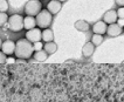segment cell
<instances>
[{
    "instance_id": "8992f818",
    "label": "cell",
    "mask_w": 124,
    "mask_h": 102,
    "mask_svg": "<svg viewBox=\"0 0 124 102\" xmlns=\"http://www.w3.org/2000/svg\"><path fill=\"white\" fill-rule=\"evenodd\" d=\"M1 51L7 55H13L14 54V51H15V42L11 39H7V40L2 41V45H1Z\"/></svg>"
},
{
    "instance_id": "ba28073f",
    "label": "cell",
    "mask_w": 124,
    "mask_h": 102,
    "mask_svg": "<svg viewBox=\"0 0 124 102\" xmlns=\"http://www.w3.org/2000/svg\"><path fill=\"white\" fill-rule=\"evenodd\" d=\"M62 8V2H60L59 0H50L47 5V9H48L50 13L53 14H57Z\"/></svg>"
},
{
    "instance_id": "d6986e66",
    "label": "cell",
    "mask_w": 124,
    "mask_h": 102,
    "mask_svg": "<svg viewBox=\"0 0 124 102\" xmlns=\"http://www.w3.org/2000/svg\"><path fill=\"white\" fill-rule=\"evenodd\" d=\"M8 1L7 0H0V12H7L8 11Z\"/></svg>"
},
{
    "instance_id": "7402d4cb",
    "label": "cell",
    "mask_w": 124,
    "mask_h": 102,
    "mask_svg": "<svg viewBox=\"0 0 124 102\" xmlns=\"http://www.w3.org/2000/svg\"><path fill=\"white\" fill-rule=\"evenodd\" d=\"M116 12H117V17H118V18L124 19V6L123 7H119Z\"/></svg>"
},
{
    "instance_id": "52a82bcc",
    "label": "cell",
    "mask_w": 124,
    "mask_h": 102,
    "mask_svg": "<svg viewBox=\"0 0 124 102\" xmlns=\"http://www.w3.org/2000/svg\"><path fill=\"white\" fill-rule=\"evenodd\" d=\"M107 34L110 36V38H116L119 34H122V27H119L116 22L108 25L107 27Z\"/></svg>"
},
{
    "instance_id": "ffe728a7",
    "label": "cell",
    "mask_w": 124,
    "mask_h": 102,
    "mask_svg": "<svg viewBox=\"0 0 124 102\" xmlns=\"http://www.w3.org/2000/svg\"><path fill=\"white\" fill-rule=\"evenodd\" d=\"M33 47H34V52L35 51H41V49H43V43L41 41H36L33 43Z\"/></svg>"
},
{
    "instance_id": "2e32d148",
    "label": "cell",
    "mask_w": 124,
    "mask_h": 102,
    "mask_svg": "<svg viewBox=\"0 0 124 102\" xmlns=\"http://www.w3.org/2000/svg\"><path fill=\"white\" fill-rule=\"evenodd\" d=\"M42 40L45 42H49V41L54 40V32L50 28H43L42 31Z\"/></svg>"
},
{
    "instance_id": "603a6c76",
    "label": "cell",
    "mask_w": 124,
    "mask_h": 102,
    "mask_svg": "<svg viewBox=\"0 0 124 102\" xmlns=\"http://www.w3.org/2000/svg\"><path fill=\"white\" fill-rule=\"evenodd\" d=\"M116 24H117L119 27L123 28V27H124V19H121V18H118L117 21H116Z\"/></svg>"
},
{
    "instance_id": "277c9868",
    "label": "cell",
    "mask_w": 124,
    "mask_h": 102,
    "mask_svg": "<svg viewBox=\"0 0 124 102\" xmlns=\"http://www.w3.org/2000/svg\"><path fill=\"white\" fill-rule=\"evenodd\" d=\"M42 9V4L40 0H29L25 5V14L26 15H32L35 17L40 13Z\"/></svg>"
},
{
    "instance_id": "7a4b0ae2",
    "label": "cell",
    "mask_w": 124,
    "mask_h": 102,
    "mask_svg": "<svg viewBox=\"0 0 124 102\" xmlns=\"http://www.w3.org/2000/svg\"><path fill=\"white\" fill-rule=\"evenodd\" d=\"M35 20H36V26L39 28H42V29L48 28L53 21V14L48 9H41L40 13L35 15Z\"/></svg>"
},
{
    "instance_id": "d4e9b609",
    "label": "cell",
    "mask_w": 124,
    "mask_h": 102,
    "mask_svg": "<svg viewBox=\"0 0 124 102\" xmlns=\"http://www.w3.org/2000/svg\"><path fill=\"white\" fill-rule=\"evenodd\" d=\"M14 61H15V60H14L13 58H11V55H9V56L6 59V62H9V63H13Z\"/></svg>"
},
{
    "instance_id": "7c38bea8",
    "label": "cell",
    "mask_w": 124,
    "mask_h": 102,
    "mask_svg": "<svg viewBox=\"0 0 124 102\" xmlns=\"http://www.w3.org/2000/svg\"><path fill=\"white\" fill-rule=\"evenodd\" d=\"M36 27V20H35V17L32 15H26L23 18V28L26 29H32V28Z\"/></svg>"
},
{
    "instance_id": "4fadbf2b",
    "label": "cell",
    "mask_w": 124,
    "mask_h": 102,
    "mask_svg": "<svg viewBox=\"0 0 124 102\" xmlns=\"http://www.w3.org/2000/svg\"><path fill=\"white\" fill-rule=\"evenodd\" d=\"M43 49H45V52L48 55L54 54V53H56V51H57V45H56L54 41H49V42L43 43Z\"/></svg>"
},
{
    "instance_id": "44dd1931",
    "label": "cell",
    "mask_w": 124,
    "mask_h": 102,
    "mask_svg": "<svg viewBox=\"0 0 124 102\" xmlns=\"http://www.w3.org/2000/svg\"><path fill=\"white\" fill-rule=\"evenodd\" d=\"M6 59H7V55L1 51L0 52V65H4V63H6Z\"/></svg>"
},
{
    "instance_id": "cb8c5ba5",
    "label": "cell",
    "mask_w": 124,
    "mask_h": 102,
    "mask_svg": "<svg viewBox=\"0 0 124 102\" xmlns=\"http://www.w3.org/2000/svg\"><path fill=\"white\" fill-rule=\"evenodd\" d=\"M115 4L119 7H123L124 6V0H115Z\"/></svg>"
},
{
    "instance_id": "e0dca14e",
    "label": "cell",
    "mask_w": 124,
    "mask_h": 102,
    "mask_svg": "<svg viewBox=\"0 0 124 102\" xmlns=\"http://www.w3.org/2000/svg\"><path fill=\"white\" fill-rule=\"evenodd\" d=\"M103 35L102 34H95L94 33V35L91 36V42L94 43V46L95 47H97V46H100L102 42H103Z\"/></svg>"
},
{
    "instance_id": "8fae6325",
    "label": "cell",
    "mask_w": 124,
    "mask_h": 102,
    "mask_svg": "<svg viewBox=\"0 0 124 102\" xmlns=\"http://www.w3.org/2000/svg\"><path fill=\"white\" fill-rule=\"evenodd\" d=\"M94 52H95V46H94V43L91 41L84 43V46L82 47V55L84 58H90L91 55L94 54Z\"/></svg>"
},
{
    "instance_id": "ac0fdd59",
    "label": "cell",
    "mask_w": 124,
    "mask_h": 102,
    "mask_svg": "<svg viewBox=\"0 0 124 102\" xmlns=\"http://www.w3.org/2000/svg\"><path fill=\"white\" fill-rule=\"evenodd\" d=\"M8 20V14L6 12H0V27L4 26Z\"/></svg>"
},
{
    "instance_id": "3957f363",
    "label": "cell",
    "mask_w": 124,
    "mask_h": 102,
    "mask_svg": "<svg viewBox=\"0 0 124 102\" xmlns=\"http://www.w3.org/2000/svg\"><path fill=\"white\" fill-rule=\"evenodd\" d=\"M7 27L12 32H20L21 29H23V17L18 13L12 14L11 17H8Z\"/></svg>"
},
{
    "instance_id": "5b68a950",
    "label": "cell",
    "mask_w": 124,
    "mask_h": 102,
    "mask_svg": "<svg viewBox=\"0 0 124 102\" xmlns=\"http://www.w3.org/2000/svg\"><path fill=\"white\" fill-rule=\"evenodd\" d=\"M26 39L31 42H36V41L42 40V31L39 27H34L32 29H28L26 32Z\"/></svg>"
},
{
    "instance_id": "5bb4252c",
    "label": "cell",
    "mask_w": 124,
    "mask_h": 102,
    "mask_svg": "<svg viewBox=\"0 0 124 102\" xmlns=\"http://www.w3.org/2000/svg\"><path fill=\"white\" fill-rule=\"evenodd\" d=\"M74 26H75V28L77 31H80V32H87V31H89L90 24L85 20H77Z\"/></svg>"
},
{
    "instance_id": "9c48e42d",
    "label": "cell",
    "mask_w": 124,
    "mask_h": 102,
    "mask_svg": "<svg viewBox=\"0 0 124 102\" xmlns=\"http://www.w3.org/2000/svg\"><path fill=\"white\" fill-rule=\"evenodd\" d=\"M118 19L117 17V12L116 11H114V9H110V11H107L103 15V21L105 24H108V25H110V24H114V22H116Z\"/></svg>"
},
{
    "instance_id": "30bf717a",
    "label": "cell",
    "mask_w": 124,
    "mask_h": 102,
    "mask_svg": "<svg viewBox=\"0 0 124 102\" xmlns=\"http://www.w3.org/2000/svg\"><path fill=\"white\" fill-rule=\"evenodd\" d=\"M107 27H108V24H105L103 20L97 21V22H95L93 25V33H95V34L107 33Z\"/></svg>"
},
{
    "instance_id": "6da1fadb",
    "label": "cell",
    "mask_w": 124,
    "mask_h": 102,
    "mask_svg": "<svg viewBox=\"0 0 124 102\" xmlns=\"http://www.w3.org/2000/svg\"><path fill=\"white\" fill-rule=\"evenodd\" d=\"M34 53V47L33 42H31L27 39H19L15 42V51L14 55L19 60H28L29 58L33 56Z\"/></svg>"
},
{
    "instance_id": "9a60e30c",
    "label": "cell",
    "mask_w": 124,
    "mask_h": 102,
    "mask_svg": "<svg viewBox=\"0 0 124 102\" xmlns=\"http://www.w3.org/2000/svg\"><path fill=\"white\" fill-rule=\"evenodd\" d=\"M33 58H34L35 61L38 62H43L47 60L48 58V54L45 52V49H41V51H35L33 53Z\"/></svg>"
},
{
    "instance_id": "4316f807",
    "label": "cell",
    "mask_w": 124,
    "mask_h": 102,
    "mask_svg": "<svg viewBox=\"0 0 124 102\" xmlns=\"http://www.w3.org/2000/svg\"><path fill=\"white\" fill-rule=\"evenodd\" d=\"M59 1H60V2H66L67 0H59Z\"/></svg>"
},
{
    "instance_id": "484cf974",
    "label": "cell",
    "mask_w": 124,
    "mask_h": 102,
    "mask_svg": "<svg viewBox=\"0 0 124 102\" xmlns=\"http://www.w3.org/2000/svg\"><path fill=\"white\" fill-rule=\"evenodd\" d=\"M1 45H2V40L0 39V49H1Z\"/></svg>"
}]
</instances>
